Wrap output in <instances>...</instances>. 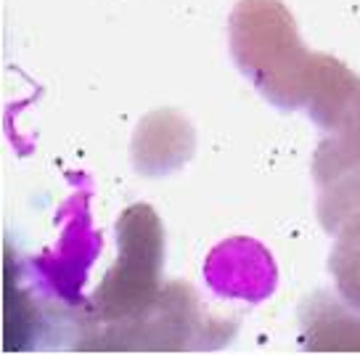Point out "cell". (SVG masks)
Listing matches in <instances>:
<instances>
[{"label":"cell","instance_id":"cell-2","mask_svg":"<svg viewBox=\"0 0 360 355\" xmlns=\"http://www.w3.org/2000/svg\"><path fill=\"white\" fill-rule=\"evenodd\" d=\"M120 257L106 273L96 294V318L109 323H130L141 318L159 297L162 273V223L148 204H135L117 223Z\"/></svg>","mask_w":360,"mask_h":355},{"label":"cell","instance_id":"cell-6","mask_svg":"<svg viewBox=\"0 0 360 355\" xmlns=\"http://www.w3.org/2000/svg\"><path fill=\"white\" fill-rule=\"evenodd\" d=\"M32 308L22 292L16 289V278L8 270L6 278V350H22L32 334Z\"/></svg>","mask_w":360,"mask_h":355},{"label":"cell","instance_id":"cell-4","mask_svg":"<svg viewBox=\"0 0 360 355\" xmlns=\"http://www.w3.org/2000/svg\"><path fill=\"white\" fill-rule=\"evenodd\" d=\"M331 270L342 297L360 308V210L345 223L339 242L331 255Z\"/></svg>","mask_w":360,"mask_h":355},{"label":"cell","instance_id":"cell-5","mask_svg":"<svg viewBox=\"0 0 360 355\" xmlns=\"http://www.w3.org/2000/svg\"><path fill=\"white\" fill-rule=\"evenodd\" d=\"M323 311L318 313L321 318L326 316L328 321L334 323V329H328L326 323H313L304 321V344L310 350H352V342L355 340V350H360V321L355 316H345L339 313L331 302H321ZM315 313V311H313Z\"/></svg>","mask_w":360,"mask_h":355},{"label":"cell","instance_id":"cell-3","mask_svg":"<svg viewBox=\"0 0 360 355\" xmlns=\"http://www.w3.org/2000/svg\"><path fill=\"white\" fill-rule=\"evenodd\" d=\"M315 178L321 183V220L337 231L360 210V90L315 154Z\"/></svg>","mask_w":360,"mask_h":355},{"label":"cell","instance_id":"cell-1","mask_svg":"<svg viewBox=\"0 0 360 355\" xmlns=\"http://www.w3.org/2000/svg\"><path fill=\"white\" fill-rule=\"evenodd\" d=\"M231 48L238 69L281 109H307L334 130L360 90L358 77L326 54L300 43L281 0H244L231 16Z\"/></svg>","mask_w":360,"mask_h":355}]
</instances>
